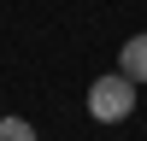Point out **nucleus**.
Masks as SVG:
<instances>
[{"label": "nucleus", "instance_id": "3", "mask_svg": "<svg viewBox=\"0 0 147 141\" xmlns=\"http://www.w3.org/2000/svg\"><path fill=\"white\" fill-rule=\"evenodd\" d=\"M0 141H35V124H24V117H0Z\"/></svg>", "mask_w": 147, "mask_h": 141}, {"label": "nucleus", "instance_id": "1", "mask_svg": "<svg viewBox=\"0 0 147 141\" xmlns=\"http://www.w3.org/2000/svg\"><path fill=\"white\" fill-rule=\"evenodd\" d=\"M129 112H136V82L124 70H106V77L88 82V117L94 124H124Z\"/></svg>", "mask_w": 147, "mask_h": 141}, {"label": "nucleus", "instance_id": "2", "mask_svg": "<svg viewBox=\"0 0 147 141\" xmlns=\"http://www.w3.org/2000/svg\"><path fill=\"white\" fill-rule=\"evenodd\" d=\"M118 70H124L129 82H147V30L124 41V53H118Z\"/></svg>", "mask_w": 147, "mask_h": 141}]
</instances>
